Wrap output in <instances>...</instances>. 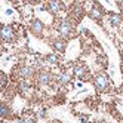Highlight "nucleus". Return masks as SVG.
<instances>
[{
    "label": "nucleus",
    "instance_id": "f257e3e1",
    "mask_svg": "<svg viewBox=\"0 0 123 123\" xmlns=\"http://www.w3.org/2000/svg\"><path fill=\"white\" fill-rule=\"evenodd\" d=\"M2 39L5 42H12L15 39V31H13V28L11 27V25L5 24L2 27Z\"/></svg>",
    "mask_w": 123,
    "mask_h": 123
},
{
    "label": "nucleus",
    "instance_id": "f03ea898",
    "mask_svg": "<svg viewBox=\"0 0 123 123\" xmlns=\"http://www.w3.org/2000/svg\"><path fill=\"white\" fill-rule=\"evenodd\" d=\"M59 33L62 34L64 37H70V36H71V33H73V25L70 24L67 19L65 21H61L59 22Z\"/></svg>",
    "mask_w": 123,
    "mask_h": 123
},
{
    "label": "nucleus",
    "instance_id": "7ed1b4c3",
    "mask_svg": "<svg viewBox=\"0 0 123 123\" xmlns=\"http://www.w3.org/2000/svg\"><path fill=\"white\" fill-rule=\"evenodd\" d=\"M95 86H96V89H98V91L107 89V86H108V79H107V76H105V74L96 76V79H95Z\"/></svg>",
    "mask_w": 123,
    "mask_h": 123
},
{
    "label": "nucleus",
    "instance_id": "20e7f679",
    "mask_svg": "<svg viewBox=\"0 0 123 123\" xmlns=\"http://www.w3.org/2000/svg\"><path fill=\"white\" fill-rule=\"evenodd\" d=\"M64 7V5L59 2V0H49L48 2V9L50 11V12H59L61 9H62Z\"/></svg>",
    "mask_w": 123,
    "mask_h": 123
},
{
    "label": "nucleus",
    "instance_id": "39448f33",
    "mask_svg": "<svg viewBox=\"0 0 123 123\" xmlns=\"http://www.w3.org/2000/svg\"><path fill=\"white\" fill-rule=\"evenodd\" d=\"M37 82L40 85H48L50 82V74L48 71H40L39 76H37Z\"/></svg>",
    "mask_w": 123,
    "mask_h": 123
},
{
    "label": "nucleus",
    "instance_id": "423d86ee",
    "mask_svg": "<svg viewBox=\"0 0 123 123\" xmlns=\"http://www.w3.org/2000/svg\"><path fill=\"white\" fill-rule=\"evenodd\" d=\"M31 31L34 34H42V31H43V24H42V21H39V19L33 21V24H31Z\"/></svg>",
    "mask_w": 123,
    "mask_h": 123
},
{
    "label": "nucleus",
    "instance_id": "0eeeda50",
    "mask_svg": "<svg viewBox=\"0 0 123 123\" xmlns=\"http://www.w3.org/2000/svg\"><path fill=\"white\" fill-rule=\"evenodd\" d=\"M110 22L116 27V25H120L122 24V18H120V15L119 13H111L110 15Z\"/></svg>",
    "mask_w": 123,
    "mask_h": 123
},
{
    "label": "nucleus",
    "instance_id": "6e6552de",
    "mask_svg": "<svg viewBox=\"0 0 123 123\" xmlns=\"http://www.w3.org/2000/svg\"><path fill=\"white\" fill-rule=\"evenodd\" d=\"M7 116H9V108H7L5 104H2V105H0V117L6 119Z\"/></svg>",
    "mask_w": 123,
    "mask_h": 123
},
{
    "label": "nucleus",
    "instance_id": "1a4fd4ad",
    "mask_svg": "<svg viewBox=\"0 0 123 123\" xmlns=\"http://www.w3.org/2000/svg\"><path fill=\"white\" fill-rule=\"evenodd\" d=\"M31 74H33V68H30V67H24V68H21V76H22L24 79L30 77Z\"/></svg>",
    "mask_w": 123,
    "mask_h": 123
},
{
    "label": "nucleus",
    "instance_id": "9d476101",
    "mask_svg": "<svg viewBox=\"0 0 123 123\" xmlns=\"http://www.w3.org/2000/svg\"><path fill=\"white\" fill-rule=\"evenodd\" d=\"M54 46H55L56 50L64 52V49H65V43H64V42H55V43H54Z\"/></svg>",
    "mask_w": 123,
    "mask_h": 123
},
{
    "label": "nucleus",
    "instance_id": "9b49d317",
    "mask_svg": "<svg viewBox=\"0 0 123 123\" xmlns=\"http://www.w3.org/2000/svg\"><path fill=\"white\" fill-rule=\"evenodd\" d=\"M85 73H86V68H85V67H82V65L76 67V74H77L79 77H83V76H85Z\"/></svg>",
    "mask_w": 123,
    "mask_h": 123
},
{
    "label": "nucleus",
    "instance_id": "f8f14e48",
    "mask_svg": "<svg viewBox=\"0 0 123 123\" xmlns=\"http://www.w3.org/2000/svg\"><path fill=\"white\" fill-rule=\"evenodd\" d=\"M19 89H21V92H28V89H30V85H28V82H21V85H19Z\"/></svg>",
    "mask_w": 123,
    "mask_h": 123
},
{
    "label": "nucleus",
    "instance_id": "ddd939ff",
    "mask_svg": "<svg viewBox=\"0 0 123 123\" xmlns=\"http://www.w3.org/2000/svg\"><path fill=\"white\" fill-rule=\"evenodd\" d=\"M46 61H48V62H50V64H56L58 62V56L56 55H48L46 56Z\"/></svg>",
    "mask_w": 123,
    "mask_h": 123
},
{
    "label": "nucleus",
    "instance_id": "4468645a",
    "mask_svg": "<svg viewBox=\"0 0 123 123\" xmlns=\"http://www.w3.org/2000/svg\"><path fill=\"white\" fill-rule=\"evenodd\" d=\"M68 80H70V74L68 73H64L62 76L59 77V82L61 83H68Z\"/></svg>",
    "mask_w": 123,
    "mask_h": 123
},
{
    "label": "nucleus",
    "instance_id": "2eb2a0df",
    "mask_svg": "<svg viewBox=\"0 0 123 123\" xmlns=\"http://www.w3.org/2000/svg\"><path fill=\"white\" fill-rule=\"evenodd\" d=\"M91 16H92V18H95V19H96V18H99V16H101V12H99V9H98V11H96V9H93V11L91 12Z\"/></svg>",
    "mask_w": 123,
    "mask_h": 123
},
{
    "label": "nucleus",
    "instance_id": "dca6fc26",
    "mask_svg": "<svg viewBox=\"0 0 123 123\" xmlns=\"http://www.w3.org/2000/svg\"><path fill=\"white\" fill-rule=\"evenodd\" d=\"M28 2H30V3H39L40 0H28Z\"/></svg>",
    "mask_w": 123,
    "mask_h": 123
},
{
    "label": "nucleus",
    "instance_id": "f3484780",
    "mask_svg": "<svg viewBox=\"0 0 123 123\" xmlns=\"http://www.w3.org/2000/svg\"><path fill=\"white\" fill-rule=\"evenodd\" d=\"M119 5H120V6L123 7V0H120V2H119Z\"/></svg>",
    "mask_w": 123,
    "mask_h": 123
},
{
    "label": "nucleus",
    "instance_id": "a211bd4d",
    "mask_svg": "<svg viewBox=\"0 0 123 123\" xmlns=\"http://www.w3.org/2000/svg\"><path fill=\"white\" fill-rule=\"evenodd\" d=\"M122 58H123V50H122Z\"/></svg>",
    "mask_w": 123,
    "mask_h": 123
}]
</instances>
